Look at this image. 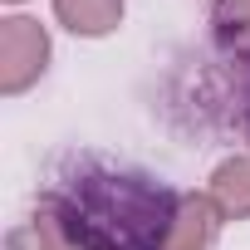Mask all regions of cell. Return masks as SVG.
<instances>
[{
  "label": "cell",
  "mask_w": 250,
  "mask_h": 250,
  "mask_svg": "<svg viewBox=\"0 0 250 250\" xmlns=\"http://www.w3.org/2000/svg\"><path fill=\"white\" fill-rule=\"evenodd\" d=\"M49 211L83 250H167L177 201L167 187L123 172H83L59 196H44Z\"/></svg>",
  "instance_id": "cell-1"
},
{
  "label": "cell",
  "mask_w": 250,
  "mask_h": 250,
  "mask_svg": "<svg viewBox=\"0 0 250 250\" xmlns=\"http://www.w3.org/2000/svg\"><path fill=\"white\" fill-rule=\"evenodd\" d=\"M49 40L35 20H5L0 25V83L5 93H20L40 69H44Z\"/></svg>",
  "instance_id": "cell-2"
},
{
  "label": "cell",
  "mask_w": 250,
  "mask_h": 250,
  "mask_svg": "<svg viewBox=\"0 0 250 250\" xmlns=\"http://www.w3.org/2000/svg\"><path fill=\"white\" fill-rule=\"evenodd\" d=\"M211 235H216V211H211V201H206V196H187V201L177 206L167 250H206Z\"/></svg>",
  "instance_id": "cell-3"
},
{
  "label": "cell",
  "mask_w": 250,
  "mask_h": 250,
  "mask_svg": "<svg viewBox=\"0 0 250 250\" xmlns=\"http://www.w3.org/2000/svg\"><path fill=\"white\" fill-rule=\"evenodd\" d=\"M54 10H59V20H64L69 30H79V35H103V30L118 25L123 0H54Z\"/></svg>",
  "instance_id": "cell-4"
},
{
  "label": "cell",
  "mask_w": 250,
  "mask_h": 250,
  "mask_svg": "<svg viewBox=\"0 0 250 250\" xmlns=\"http://www.w3.org/2000/svg\"><path fill=\"white\" fill-rule=\"evenodd\" d=\"M211 191H216V206H221L226 216H250V157L226 162V167L216 172Z\"/></svg>",
  "instance_id": "cell-5"
},
{
  "label": "cell",
  "mask_w": 250,
  "mask_h": 250,
  "mask_svg": "<svg viewBox=\"0 0 250 250\" xmlns=\"http://www.w3.org/2000/svg\"><path fill=\"white\" fill-rule=\"evenodd\" d=\"M216 25L226 30L235 54H250V0H226V5L216 10Z\"/></svg>",
  "instance_id": "cell-6"
},
{
  "label": "cell",
  "mask_w": 250,
  "mask_h": 250,
  "mask_svg": "<svg viewBox=\"0 0 250 250\" xmlns=\"http://www.w3.org/2000/svg\"><path fill=\"white\" fill-rule=\"evenodd\" d=\"M40 250H83V245H79L49 211H40Z\"/></svg>",
  "instance_id": "cell-7"
}]
</instances>
